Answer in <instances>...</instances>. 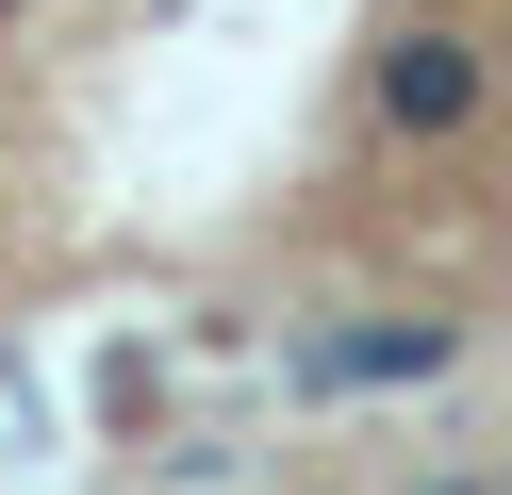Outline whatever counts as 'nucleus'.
Segmentation results:
<instances>
[{
    "label": "nucleus",
    "mask_w": 512,
    "mask_h": 495,
    "mask_svg": "<svg viewBox=\"0 0 512 495\" xmlns=\"http://www.w3.org/2000/svg\"><path fill=\"white\" fill-rule=\"evenodd\" d=\"M430 363H446V314H397V330H331L298 380H314V396H347V380H430Z\"/></svg>",
    "instance_id": "nucleus-2"
},
{
    "label": "nucleus",
    "mask_w": 512,
    "mask_h": 495,
    "mask_svg": "<svg viewBox=\"0 0 512 495\" xmlns=\"http://www.w3.org/2000/svg\"><path fill=\"white\" fill-rule=\"evenodd\" d=\"M479 116V50L463 33H397L380 50V132H463Z\"/></svg>",
    "instance_id": "nucleus-1"
},
{
    "label": "nucleus",
    "mask_w": 512,
    "mask_h": 495,
    "mask_svg": "<svg viewBox=\"0 0 512 495\" xmlns=\"http://www.w3.org/2000/svg\"><path fill=\"white\" fill-rule=\"evenodd\" d=\"M430 495H479V479H430Z\"/></svg>",
    "instance_id": "nucleus-3"
}]
</instances>
